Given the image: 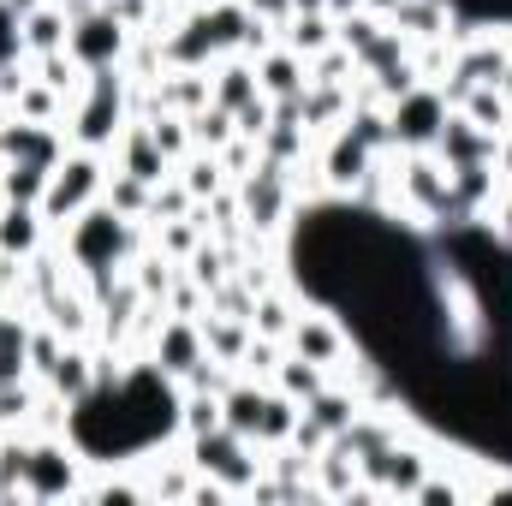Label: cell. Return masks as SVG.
I'll return each mask as SVG.
<instances>
[{
  "instance_id": "cell-1",
  "label": "cell",
  "mask_w": 512,
  "mask_h": 506,
  "mask_svg": "<svg viewBox=\"0 0 512 506\" xmlns=\"http://www.w3.org/2000/svg\"><path fill=\"white\" fill-rule=\"evenodd\" d=\"M102 185H108V173H102V161L90 155V149H78V155H60L54 161V173H48V191H42V221H78L96 197H102Z\"/></svg>"
}]
</instances>
